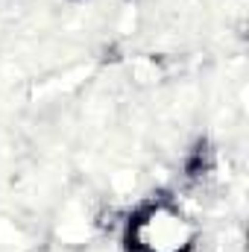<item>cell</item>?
Returning a JSON list of instances; mask_svg holds the SVG:
<instances>
[{
    "label": "cell",
    "instance_id": "cell-1",
    "mask_svg": "<svg viewBox=\"0 0 249 252\" xmlns=\"http://www.w3.org/2000/svg\"><path fill=\"white\" fill-rule=\"evenodd\" d=\"M132 244L144 252H182L190 247V229L167 205H156L135 220Z\"/></svg>",
    "mask_w": 249,
    "mask_h": 252
}]
</instances>
